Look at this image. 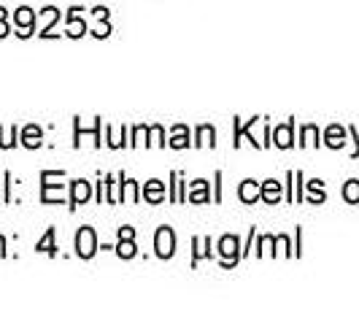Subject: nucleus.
Listing matches in <instances>:
<instances>
[{"label": "nucleus", "instance_id": "1", "mask_svg": "<svg viewBox=\"0 0 359 324\" xmlns=\"http://www.w3.org/2000/svg\"><path fill=\"white\" fill-rule=\"evenodd\" d=\"M160 254H162V257L173 254V241L168 243V230H162V233H160Z\"/></svg>", "mask_w": 359, "mask_h": 324}]
</instances>
